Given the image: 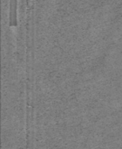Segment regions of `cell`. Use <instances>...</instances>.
Here are the masks:
<instances>
[{"mask_svg": "<svg viewBox=\"0 0 122 149\" xmlns=\"http://www.w3.org/2000/svg\"><path fill=\"white\" fill-rule=\"evenodd\" d=\"M26 1H27V5H29V0H26Z\"/></svg>", "mask_w": 122, "mask_h": 149, "instance_id": "7a4b0ae2", "label": "cell"}, {"mask_svg": "<svg viewBox=\"0 0 122 149\" xmlns=\"http://www.w3.org/2000/svg\"><path fill=\"white\" fill-rule=\"evenodd\" d=\"M11 3L12 4H16L17 3V0H11Z\"/></svg>", "mask_w": 122, "mask_h": 149, "instance_id": "6da1fadb", "label": "cell"}]
</instances>
